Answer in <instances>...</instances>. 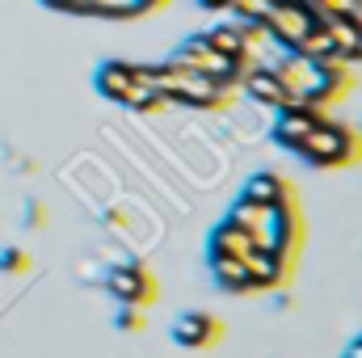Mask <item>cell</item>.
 <instances>
[{
  "instance_id": "obj_1",
  "label": "cell",
  "mask_w": 362,
  "mask_h": 358,
  "mask_svg": "<svg viewBox=\"0 0 362 358\" xmlns=\"http://www.w3.org/2000/svg\"><path fill=\"white\" fill-rule=\"evenodd\" d=\"M291 156H299V161L312 165V169H346V165H358L362 161V135L350 131L346 122L325 118L312 135H303V139L295 144Z\"/></svg>"
},
{
  "instance_id": "obj_2",
  "label": "cell",
  "mask_w": 362,
  "mask_h": 358,
  "mask_svg": "<svg viewBox=\"0 0 362 358\" xmlns=\"http://www.w3.org/2000/svg\"><path fill=\"white\" fill-rule=\"evenodd\" d=\"M173 64L177 68H189V72H198V76H206V81H215V85H223V89H236L240 85V76L253 68V59L249 55H240V59H228V55H219L202 34H194V38H185L177 51H173Z\"/></svg>"
},
{
  "instance_id": "obj_3",
  "label": "cell",
  "mask_w": 362,
  "mask_h": 358,
  "mask_svg": "<svg viewBox=\"0 0 362 358\" xmlns=\"http://www.w3.org/2000/svg\"><path fill=\"white\" fill-rule=\"evenodd\" d=\"M93 89L101 93L105 101L127 105V110H135V114H148V110H160V105H165L160 93H152L148 85L135 81V72H131L127 59H101L97 72H93Z\"/></svg>"
},
{
  "instance_id": "obj_4",
  "label": "cell",
  "mask_w": 362,
  "mask_h": 358,
  "mask_svg": "<svg viewBox=\"0 0 362 358\" xmlns=\"http://www.w3.org/2000/svg\"><path fill=\"white\" fill-rule=\"evenodd\" d=\"M105 287H110V295L122 304V308H152L156 304V278H152V270L139 266V262H122V266H114L105 274Z\"/></svg>"
},
{
  "instance_id": "obj_5",
  "label": "cell",
  "mask_w": 362,
  "mask_h": 358,
  "mask_svg": "<svg viewBox=\"0 0 362 358\" xmlns=\"http://www.w3.org/2000/svg\"><path fill=\"white\" fill-rule=\"evenodd\" d=\"M262 30H266L270 38H278L286 51H295V47L303 42V34L316 30V17H312V8H303V4L274 0V8L266 13V21H262Z\"/></svg>"
},
{
  "instance_id": "obj_6",
  "label": "cell",
  "mask_w": 362,
  "mask_h": 358,
  "mask_svg": "<svg viewBox=\"0 0 362 358\" xmlns=\"http://www.w3.org/2000/svg\"><path fill=\"white\" fill-rule=\"evenodd\" d=\"M320 122H325V110H316V105H303V101L299 105H282L278 118H274V127H270V139L282 152H295V144L303 135H312Z\"/></svg>"
},
{
  "instance_id": "obj_7",
  "label": "cell",
  "mask_w": 362,
  "mask_h": 358,
  "mask_svg": "<svg viewBox=\"0 0 362 358\" xmlns=\"http://www.w3.org/2000/svg\"><path fill=\"white\" fill-rule=\"evenodd\" d=\"M169 0H72L64 13L68 17H101V21H131V17H148L160 13Z\"/></svg>"
},
{
  "instance_id": "obj_8",
  "label": "cell",
  "mask_w": 362,
  "mask_h": 358,
  "mask_svg": "<svg viewBox=\"0 0 362 358\" xmlns=\"http://www.w3.org/2000/svg\"><path fill=\"white\" fill-rule=\"evenodd\" d=\"M223 337V325L211 312H181L173 321V342L185 350H211Z\"/></svg>"
},
{
  "instance_id": "obj_9",
  "label": "cell",
  "mask_w": 362,
  "mask_h": 358,
  "mask_svg": "<svg viewBox=\"0 0 362 358\" xmlns=\"http://www.w3.org/2000/svg\"><path fill=\"white\" fill-rule=\"evenodd\" d=\"M245 270H249V278H253L257 291H278V287L291 282L295 262L282 258V253H274V249H253V253L245 258Z\"/></svg>"
},
{
  "instance_id": "obj_10",
  "label": "cell",
  "mask_w": 362,
  "mask_h": 358,
  "mask_svg": "<svg viewBox=\"0 0 362 358\" xmlns=\"http://www.w3.org/2000/svg\"><path fill=\"white\" fill-rule=\"evenodd\" d=\"M236 89H245L253 101H262V105H274V110H282V105H295L291 101V89L282 85V76L274 72V68H249L245 76H240V85Z\"/></svg>"
},
{
  "instance_id": "obj_11",
  "label": "cell",
  "mask_w": 362,
  "mask_h": 358,
  "mask_svg": "<svg viewBox=\"0 0 362 358\" xmlns=\"http://www.w3.org/2000/svg\"><path fill=\"white\" fill-rule=\"evenodd\" d=\"M257 245H253V236L245 232V228H236L232 219H219L215 228H211V258H249Z\"/></svg>"
},
{
  "instance_id": "obj_12",
  "label": "cell",
  "mask_w": 362,
  "mask_h": 358,
  "mask_svg": "<svg viewBox=\"0 0 362 358\" xmlns=\"http://www.w3.org/2000/svg\"><path fill=\"white\" fill-rule=\"evenodd\" d=\"M240 194L253 198V202H262V207H282V202L295 198V185L286 178H278V173H253V178L245 181Z\"/></svg>"
},
{
  "instance_id": "obj_13",
  "label": "cell",
  "mask_w": 362,
  "mask_h": 358,
  "mask_svg": "<svg viewBox=\"0 0 362 358\" xmlns=\"http://www.w3.org/2000/svg\"><path fill=\"white\" fill-rule=\"evenodd\" d=\"M211 274H215V287L223 295H257V287H253L240 258H211Z\"/></svg>"
},
{
  "instance_id": "obj_14",
  "label": "cell",
  "mask_w": 362,
  "mask_h": 358,
  "mask_svg": "<svg viewBox=\"0 0 362 358\" xmlns=\"http://www.w3.org/2000/svg\"><path fill=\"white\" fill-rule=\"evenodd\" d=\"M219 55H228V59H240V55H249V30L245 25H215L211 34H202Z\"/></svg>"
},
{
  "instance_id": "obj_15",
  "label": "cell",
  "mask_w": 362,
  "mask_h": 358,
  "mask_svg": "<svg viewBox=\"0 0 362 358\" xmlns=\"http://www.w3.org/2000/svg\"><path fill=\"white\" fill-rule=\"evenodd\" d=\"M262 215H266V207H262V202H253V198H245V194H240V198H236V202H232V211H228V215H223V219H232V224H236V228H245V232H249V236H253V228H257V224H262Z\"/></svg>"
},
{
  "instance_id": "obj_16",
  "label": "cell",
  "mask_w": 362,
  "mask_h": 358,
  "mask_svg": "<svg viewBox=\"0 0 362 358\" xmlns=\"http://www.w3.org/2000/svg\"><path fill=\"white\" fill-rule=\"evenodd\" d=\"M232 8L240 13V25H262L266 13L274 8V0H232Z\"/></svg>"
},
{
  "instance_id": "obj_17",
  "label": "cell",
  "mask_w": 362,
  "mask_h": 358,
  "mask_svg": "<svg viewBox=\"0 0 362 358\" xmlns=\"http://www.w3.org/2000/svg\"><path fill=\"white\" fill-rule=\"evenodd\" d=\"M0 270H17V274H21V270H30V258H25L21 249H4V253H0Z\"/></svg>"
},
{
  "instance_id": "obj_18",
  "label": "cell",
  "mask_w": 362,
  "mask_h": 358,
  "mask_svg": "<svg viewBox=\"0 0 362 358\" xmlns=\"http://www.w3.org/2000/svg\"><path fill=\"white\" fill-rule=\"evenodd\" d=\"M139 321H144V308H122V304H118V325H122L127 333H135Z\"/></svg>"
},
{
  "instance_id": "obj_19",
  "label": "cell",
  "mask_w": 362,
  "mask_h": 358,
  "mask_svg": "<svg viewBox=\"0 0 362 358\" xmlns=\"http://www.w3.org/2000/svg\"><path fill=\"white\" fill-rule=\"evenodd\" d=\"M202 8H211V13H219V8H232V0H198Z\"/></svg>"
},
{
  "instance_id": "obj_20",
  "label": "cell",
  "mask_w": 362,
  "mask_h": 358,
  "mask_svg": "<svg viewBox=\"0 0 362 358\" xmlns=\"http://www.w3.org/2000/svg\"><path fill=\"white\" fill-rule=\"evenodd\" d=\"M38 4H47V8H55V13H64V8H68L72 0H38Z\"/></svg>"
},
{
  "instance_id": "obj_21",
  "label": "cell",
  "mask_w": 362,
  "mask_h": 358,
  "mask_svg": "<svg viewBox=\"0 0 362 358\" xmlns=\"http://www.w3.org/2000/svg\"><path fill=\"white\" fill-rule=\"evenodd\" d=\"M341 358H362V337H358V342H350V350H346Z\"/></svg>"
},
{
  "instance_id": "obj_22",
  "label": "cell",
  "mask_w": 362,
  "mask_h": 358,
  "mask_svg": "<svg viewBox=\"0 0 362 358\" xmlns=\"http://www.w3.org/2000/svg\"><path fill=\"white\" fill-rule=\"evenodd\" d=\"M291 4H303V8H312V4H316V0H291Z\"/></svg>"
}]
</instances>
